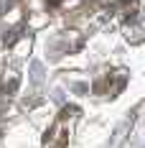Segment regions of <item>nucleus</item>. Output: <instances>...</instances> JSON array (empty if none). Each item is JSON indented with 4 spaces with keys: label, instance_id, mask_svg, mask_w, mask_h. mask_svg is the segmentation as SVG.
I'll return each instance as SVG.
<instances>
[{
    "label": "nucleus",
    "instance_id": "nucleus-1",
    "mask_svg": "<svg viewBox=\"0 0 145 148\" xmlns=\"http://www.w3.org/2000/svg\"><path fill=\"white\" fill-rule=\"evenodd\" d=\"M10 5H13V0H0V13H5Z\"/></svg>",
    "mask_w": 145,
    "mask_h": 148
}]
</instances>
